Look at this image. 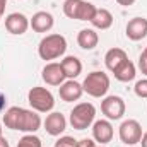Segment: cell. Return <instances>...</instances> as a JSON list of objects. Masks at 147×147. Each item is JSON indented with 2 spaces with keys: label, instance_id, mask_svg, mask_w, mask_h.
<instances>
[{
  "label": "cell",
  "instance_id": "cell-19",
  "mask_svg": "<svg viewBox=\"0 0 147 147\" xmlns=\"http://www.w3.org/2000/svg\"><path fill=\"white\" fill-rule=\"evenodd\" d=\"M113 74H115V79H116V80H120V82H130V80L135 79L137 69H135V65H134L130 60H125Z\"/></svg>",
  "mask_w": 147,
  "mask_h": 147
},
{
  "label": "cell",
  "instance_id": "cell-4",
  "mask_svg": "<svg viewBox=\"0 0 147 147\" xmlns=\"http://www.w3.org/2000/svg\"><path fill=\"white\" fill-rule=\"evenodd\" d=\"M96 118V108L91 103H79L70 111V125L75 130H86L94 123Z\"/></svg>",
  "mask_w": 147,
  "mask_h": 147
},
{
  "label": "cell",
  "instance_id": "cell-31",
  "mask_svg": "<svg viewBox=\"0 0 147 147\" xmlns=\"http://www.w3.org/2000/svg\"><path fill=\"white\" fill-rule=\"evenodd\" d=\"M5 5H7V0H0V14L5 12Z\"/></svg>",
  "mask_w": 147,
  "mask_h": 147
},
{
  "label": "cell",
  "instance_id": "cell-22",
  "mask_svg": "<svg viewBox=\"0 0 147 147\" xmlns=\"http://www.w3.org/2000/svg\"><path fill=\"white\" fill-rule=\"evenodd\" d=\"M96 14V7L91 3V2H84L82 3V9H80V14H79V21H89L94 17Z\"/></svg>",
  "mask_w": 147,
  "mask_h": 147
},
{
  "label": "cell",
  "instance_id": "cell-24",
  "mask_svg": "<svg viewBox=\"0 0 147 147\" xmlns=\"http://www.w3.org/2000/svg\"><path fill=\"white\" fill-rule=\"evenodd\" d=\"M55 146H63V147H75L77 146V140L74 139V137H60L57 142H55Z\"/></svg>",
  "mask_w": 147,
  "mask_h": 147
},
{
  "label": "cell",
  "instance_id": "cell-10",
  "mask_svg": "<svg viewBox=\"0 0 147 147\" xmlns=\"http://www.w3.org/2000/svg\"><path fill=\"white\" fill-rule=\"evenodd\" d=\"M29 28V19L21 12H12L5 17V29L10 34H24Z\"/></svg>",
  "mask_w": 147,
  "mask_h": 147
},
{
  "label": "cell",
  "instance_id": "cell-34",
  "mask_svg": "<svg viewBox=\"0 0 147 147\" xmlns=\"http://www.w3.org/2000/svg\"><path fill=\"white\" fill-rule=\"evenodd\" d=\"M55 147H63V146H55Z\"/></svg>",
  "mask_w": 147,
  "mask_h": 147
},
{
  "label": "cell",
  "instance_id": "cell-14",
  "mask_svg": "<svg viewBox=\"0 0 147 147\" xmlns=\"http://www.w3.org/2000/svg\"><path fill=\"white\" fill-rule=\"evenodd\" d=\"M53 24H55L53 16H51L50 12H45V10L36 12V14L31 17V21H29V26H31L33 31H36V33H48V31L53 28Z\"/></svg>",
  "mask_w": 147,
  "mask_h": 147
},
{
  "label": "cell",
  "instance_id": "cell-27",
  "mask_svg": "<svg viewBox=\"0 0 147 147\" xmlns=\"http://www.w3.org/2000/svg\"><path fill=\"white\" fill-rule=\"evenodd\" d=\"M5 105H7V98H5V94L0 91V111L5 110Z\"/></svg>",
  "mask_w": 147,
  "mask_h": 147
},
{
  "label": "cell",
  "instance_id": "cell-2",
  "mask_svg": "<svg viewBox=\"0 0 147 147\" xmlns=\"http://www.w3.org/2000/svg\"><path fill=\"white\" fill-rule=\"evenodd\" d=\"M67 51V39L62 34H48L39 41L38 55L43 60H55L60 58Z\"/></svg>",
  "mask_w": 147,
  "mask_h": 147
},
{
  "label": "cell",
  "instance_id": "cell-1",
  "mask_svg": "<svg viewBox=\"0 0 147 147\" xmlns=\"http://www.w3.org/2000/svg\"><path fill=\"white\" fill-rule=\"evenodd\" d=\"M3 125L10 130H19L26 134H34L41 127V116L34 110H26L21 106H12L3 115Z\"/></svg>",
  "mask_w": 147,
  "mask_h": 147
},
{
  "label": "cell",
  "instance_id": "cell-7",
  "mask_svg": "<svg viewBox=\"0 0 147 147\" xmlns=\"http://www.w3.org/2000/svg\"><path fill=\"white\" fill-rule=\"evenodd\" d=\"M125 101L120 96H106L101 101V111L108 120H120L125 115Z\"/></svg>",
  "mask_w": 147,
  "mask_h": 147
},
{
  "label": "cell",
  "instance_id": "cell-13",
  "mask_svg": "<svg viewBox=\"0 0 147 147\" xmlns=\"http://www.w3.org/2000/svg\"><path fill=\"white\" fill-rule=\"evenodd\" d=\"M127 38L132 41H140L147 36V19L146 17H134L127 24Z\"/></svg>",
  "mask_w": 147,
  "mask_h": 147
},
{
  "label": "cell",
  "instance_id": "cell-35",
  "mask_svg": "<svg viewBox=\"0 0 147 147\" xmlns=\"http://www.w3.org/2000/svg\"><path fill=\"white\" fill-rule=\"evenodd\" d=\"M2 16H3V14H0V19H2Z\"/></svg>",
  "mask_w": 147,
  "mask_h": 147
},
{
  "label": "cell",
  "instance_id": "cell-3",
  "mask_svg": "<svg viewBox=\"0 0 147 147\" xmlns=\"http://www.w3.org/2000/svg\"><path fill=\"white\" fill-rule=\"evenodd\" d=\"M82 89H84V92H87L92 98L106 96V92L110 89V77H108V74L99 72V70L87 74V77L82 82Z\"/></svg>",
  "mask_w": 147,
  "mask_h": 147
},
{
  "label": "cell",
  "instance_id": "cell-8",
  "mask_svg": "<svg viewBox=\"0 0 147 147\" xmlns=\"http://www.w3.org/2000/svg\"><path fill=\"white\" fill-rule=\"evenodd\" d=\"M41 77L43 80L48 84V86H62L65 82V74H63V69L60 63L57 62H50L43 67V72H41Z\"/></svg>",
  "mask_w": 147,
  "mask_h": 147
},
{
  "label": "cell",
  "instance_id": "cell-12",
  "mask_svg": "<svg viewBox=\"0 0 147 147\" xmlns=\"http://www.w3.org/2000/svg\"><path fill=\"white\" fill-rule=\"evenodd\" d=\"M43 125H45L46 134H50V135H53V137H58V135H62V134L65 132V128H67V120H65V116H63L62 113L53 111V113H50V115L46 116V120H45Z\"/></svg>",
  "mask_w": 147,
  "mask_h": 147
},
{
  "label": "cell",
  "instance_id": "cell-30",
  "mask_svg": "<svg viewBox=\"0 0 147 147\" xmlns=\"http://www.w3.org/2000/svg\"><path fill=\"white\" fill-rule=\"evenodd\" d=\"M139 144H142V147H147V132L142 134V139H140V142Z\"/></svg>",
  "mask_w": 147,
  "mask_h": 147
},
{
  "label": "cell",
  "instance_id": "cell-26",
  "mask_svg": "<svg viewBox=\"0 0 147 147\" xmlns=\"http://www.w3.org/2000/svg\"><path fill=\"white\" fill-rule=\"evenodd\" d=\"M75 147H98V146L91 139H82V140H77V146Z\"/></svg>",
  "mask_w": 147,
  "mask_h": 147
},
{
  "label": "cell",
  "instance_id": "cell-17",
  "mask_svg": "<svg viewBox=\"0 0 147 147\" xmlns=\"http://www.w3.org/2000/svg\"><path fill=\"white\" fill-rule=\"evenodd\" d=\"M77 43L82 50H94L99 43V36L94 29L87 28V29H82L79 34H77Z\"/></svg>",
  "mask_w": 147,
  "mask_h": 147
},
{
  "label": "cell",
  "instance_id": "cell-36",
  "mask_svg": "<svg viewBox=\"0 0 147 147\" xmlns=\"http://www.w3.org/2000/svg\"><path fill=\"white\" fill-rule=\"evenodd\" d=\"M99 147H106V146H99Z\"/></svg>",
  "mask_w": 147,
  "mask_h": 147
},
{
  "label": "cell",
  "instance_id": "cell-20",
  "mask_svg": "<svg viewBox=\"0 0 147 147\" xmlns=\"http://www.w3.org/2000/svg\"><path fill=\"white\" fill-rule=\"evenodd\" d=\"M84 0H65L63 2V14L69 19H77L79 21V14L82 9Z\"/></svg>",
  "mask_w": 147,
  "mask_h": 147
},
{
  "label": "cell",
  "instance_id": "cell-25",
  "mask_svg": "<svg viewBox=\"0 0 147 147\" xmlns=\"http://www.w3.org/2000/svg\"><path fill=\"white\" fill-rule=\"evenodd\" d=\"M139 69H140V72L147 75V58L140 53V57H139Z\"/></svg>",
  "mask_w": 147,
  "mask_h": 147
},
{
  "label": "cell",
  "instance_id": "cell-9",
  "mask_svg": "<svg viewBox=\"0 0 147 147\" xmlns=\"http://www.w3.org/2000/svg\"><path fill=\"white\" fill-rule=\"evenodd\" d=\"M113 125L110 120H98L92 123V139L99 144V146H106L113 139Z\"/></svg>",
  "mask_w": 147,
  "mask_h": 147
},
{
  "label": "cell",
  "instance_id": "cell-11",
  "mask_svg": "<svg viewBox=\"0 0 147 147\" xmlns=\"http://www.w3.org/2000/svg\"><path fill=\"white\" fill-rule=\"evenodd\" d=\"M58 92L65 103H74L80 99V96L84 94V89H82V84H79L75 79H69L58 87Z\"/></svg>",
  "mask_w": 147,
  "mask_h": 147
},
{
  "label": "cell",
  "instance_id": "cell-15",
  "mask_svg": "<svg viewBox=\"0 0 147 147\" xmlns=\"http://www.w3.org/2000/svg\"><path fill=\"white\" fill-rule=\"evenodd\" d=\"M125 60H128V55L121 48H111V50L106 51V55H105V65H106V69L111 70V72H115Z\"/></svg>",
  "mask_w": 147,
  "mask_h": 147
},
{
  "label": "cell",
  "instance_id": "cell-28",
  "mask_svg": "<svg viewBox=\"0 0 147 147\" xmlns=\"http://www.w3.org/2000/svg\"><path fill=\"white\" fill-rule=\"evenodd\" d=\"M120 5H123V7H130V5H134L135 3V0H116Z\"/></svg>",
  "mask_w": 147,
  "mask_h": 147
},
{
  "label": "cell",
  "instance_id": "cell-6",
  "mask_svg": "<svg viewBox=\"0 0 147 147\" xmlns=\"http://www.w3.org/2000/svg\"><path fill=\"white\" fill-rule=\"evenodd\" d=\"M120 140L127 146H135L142 139V125L137 120H125L118 130Z\"/></svg>",
  "mask_w": 147,
  "mask_h": 147
},
{
  "label": "cell",
  "instance_id": "cell-33",
  "mask_svg": "<svg viewBox=\"0 0 147 147\" xmlns=\"http://www.w3.org/2000/svg\"><path fill=\"white\" fill-rule=\"evenodd\" d=\"M0 135H2V123H0Z\"/></svg>",
  "mask_w": 147,
  "mask_h": 147
},
{
  "label": "cell",
  "instance_id": "cell-5",
  "mask_svg": "<svg viewBox=\"0 0 147 147\" xmlns=\"http://www.w3.org/2000/svg\"><path fill=\"white\" fill-rule=\"evenodd\" d=\"M28 103L31 105V108L38 113H48L53 110L55 106V98L53 94L46 89V87H33L28 92Z\"/></svg>",
  "mask_w": 147,
  "mask_h": 147
},
{
  "label": "cell",
  "instance_id": "cell-32",
  "mask_svg": "<svg viewBox=\"0 0 147 147\" xmlns=\"http://www.w3.org/2000/svg\"><path fill=\"white\" fill-rule=\"evenodd\" d=\"M142 55H144V57H146V58H147V46H146V50L142 51Z\"/></svg>",
  "mask_w": 147,
  "mask_h": 147
},
{
  "label": "cell",
  "instance_id": "cell-21",
  "mask_svg": "<svg viewBox=\"0 0 147 147\" xmlns=\"http://www.w3.org/2000/svg\"><path fill=\"white\" fill-rule=\"evenodd\" d=\"M17 147H43V144H41V139L36 137L34 134H26L17 142Z\"/></svg>",
  "mask_w": 147,
  "mask_h": 147
},
{
  "label": "cell",
  "instance_id": "cell-23",
  "mask_svg": "<svg viewBox=\"0 0 147 147\" xmlns=\"http://www.w3.org/2000/svg\"><path fill=\"white\" fill-rule=\"evenodd\" d=\"M135 94L142 99H147V79H140L135 82V87H134Z\"/></svg>",
  "mask_w": 147,
  "mask_h": 147
},
{
  "label": "cell",
  "instance_id": "cell-16",
  "mask_svg": "<svg viewBox=\"0 0 147 147\" xmlns=\"http://www.w3.org/2000/svg\"><path fill=\"white\" fill-rule=\"evenodd\" d=\"M60 65H62L63 74H65L67 79H75V77H79L80 72H82V62H80L77 57H74V55L65 57V58L60 62Z\"/></svg>",
  "mask_w": 147,
  "mask_h": 147
},
{
  "label": "cell",
  "instance_id": "cell-29",
  "mask_svg": "<svg viewBox=\"0 0 147 147\" xmlns=\"http://www.w3.org/2000/svg\"><path fill=\"white\" fill-rule=\"evenodd\" d=\"M0 147H10V144L7 142V139L3 135H0Z\"/></svg>",
  "mask_w": 147,
  "mask_h": 147
},
{
  "label": "cell",
  "instance_id": "cell-18",
  "mask_svg": "<svg viewBox=\"0 0 147 147\" xmlns=\"http://www.w3.org/2000/svg\"><path fill=\"white\" fill-rule=\"evenodd\" d=\"M91 24L96 29H101V31L110 29L111 24H113V14H111L108 9H96V14L91 19Z\"/></svg>",
  "mask_w": 147,
  "mask_h": 147
}]
</instances>
